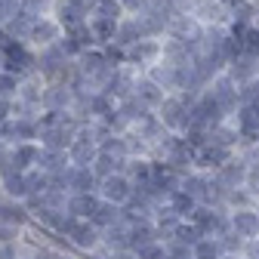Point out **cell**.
<instances>
[{
	"instance_id": "obj_35",
	"label": "cell",
	"mask_w": 259,
	"mask_h": 259,
	"mask_svg": "<svg viewBox=\"0 0 259 259\" xmlns=\"http://www.w3.org/2000/svg\"><path fill=\"white\" fill-rule=\"evenodd\" d=\"M126 170H130V176H133L136 182H142V179H148V176H151V167L145 164V160H133V164H130Z\"/></svg>"
},
{
	"instance_id": "obj_6",
	"label": "cell",
	"mask_w": 259,
	"mask_h": 259,
	"mask_svg": "<svg viewBox=\"0 0 259 259\" xmlns=\"http://www.w3.org/2000/svg\"><path fill=\"white\" fill-rule=\"evenodd\" d=\"M71 102H74V90L68 83L47 80L44 99H40V111H71Z\"/></svg>"
},
{
	"instance_id": "obj_2",
	"label": "cell",
	"mask_w": 259,
	"mask_h": 259,
	"mask_svg": "<svg viewBox=\"0 0 259 259\" xmlns=\"http://www.w3.org/2000/svg\"><path fill=\"white\" fill-rule=\"evenodd\" d=\"M204 93L210 96V99H213L222 111H235L238 102H241V90H238V83H235L229 74H216V77L207 83Z\"/></svg>"
},
{
	"instance_id": "obj_41",
	"label": "cell",
	"mask_w": 259,
	"mask_h": 259,
	"mask_svg": "<svg viewBox=\"0 0 259 259\" xmlns=\"http://www.w3.org/2000/svg\"><path fill=\"white\" fill-rule=\"evenodd\" d=\"M167 4L176 10V13H185V7H188V0H167Z\"/></svg>"
},
{
	"instance_id": "obj_31",
	"label": "cell",
	"mask_w": 259,
	"mask_h": 259,
	"mask_svg": "<svg viewBox=\"0 0 259 259\" xmlns=\"http://www.w3.org/2000/svg\"><path fill=\"white\" fill-rule=\"evenodd\" d=\"M136 259H167V250L154 241H148V244L136 247Z\"/></svg>"
},
{
	"instance_id": "obj_14",
	"label": "cell",
	"mask_w": 259,
	"mask_h": 259,
	"mask_svg": "<svg viewBox=\"0 0 259 259\" xmlns=\"http://www.w3.org/2000/svg\"><path fill=\"white\" fill-rule=\"evenodd\" d=\"M65 238H71V244H74V247H80V250H93L96 244H99V229H96L93 222L77 219V222H74V229L65 235Z\"/></svg>"
},
{
	"instance_id": "obj_38",
	"label": "cell",
	"mask_w": 259,
	"mask_h": 259,
	"mask_svg": "<svg viewBox=\"0 0 259 259\" xmlns=\"http://www.w3.org/2000/svg\"><path fill=\"white\" fill-rule=\"evenodd\" d=\"M0 259H19L16 241H0Z\"/></svg>"
},
{
	"instance_id": "obj_30",
	"label": "cell",
	"mask_w": 259,
	"mask_h": 259,
	"mask_svg": "<svg viewBox=\"0 0 259 259\" xmlns=\"http://www.w3.org/2000/svg\"><path fill=\"white\" fill-rule=\"evenodd\" d=\"M170 198H173V213L176 216H185V213H191L194 210V198H191V194L188 191H170Z\"/></svg>"
},
{
	"instance_id": "obj_42",
	"label": "cell",
	"mask_w": 259,
	"mask_h": 259,
	"mask_svg": "<svg viewBox=\"0 0 259 259\" xmlns=\"http://www.w3.org/2000/svg\"><path fill=\"white\" fill-rule=\"evenodd\" d=\"M250 253H253V259H259V244H253V250H250Z\"/></svg>"
},
{
	"instance_id": "obj_44",
	"label": "cell",
	"mask_w": 259,
	"mask_h": 259,
	"mask_svg": "<svg viewBox=\"0 0 259 259\" xmlns=\"http://www.w3.org/2000/svg\"><path fill=\"white\" fill-rule=\"evenodd\" d=\"M229 259H232V256H229Z\"/></svg>"
},
{
	"instance_id": "obj_21",
	"label": "cell",
	"mask_w": 259,
	"mask_h": 259,
	"mask_svg": "<svg viewBox=\"0 0 259 259\" xmlns=\"http://www.w3.org/2000/svg\"><path fill=\"white\" fill-rule=\"evenodd\" d=\"M244 179H247V167L244 164H238V160H225V164H219V185L238 188Z\"/></svg>"
},
{
	"instance_id": "obj_27",
	"label": "cell",
	"mask_w": 259,
	"mask_h": 259,
	"mask_svg": "<svg viewBox=\"0 0 259 259\" xmlns=\"http://www.w3.org/2000/svg\"><path fill=\"white\" fill-rule=\"evenodd\" d=\"M90 16H102V19H114V22H117V19L123 16V7L117 4V0H96Z\"/></svg>"
},
{
	"instance_id": "obj_11",
	"label": "cell",
	"mask_w": 259,
	"mask_h": 259,
	"mask_svg": "<svg viewBox=\"0 0 259 259\" xmlns=\"http://www.w3.org/2000/svg\"><path fill=\"white\" fill-rule=\"evenodd\" d=\"M96 185H99V179H96V173H93L90 167H74V164H68V170H65V188H68V194L96 191Z\"/></svg>"
},
{
	"instance_id": "obj_22",
	"label": "cell",
	"mask_w": 259,
	"mask_h": 259,
	"mask_svg": "<svg viewBox=\"0 0 259 259\" xmlns=\"http://www.w3.org/2000/svg\"><path fill=\"white\" fill-rule=\"evenodd\" d=\"M238 126H241V133L256 136V133H259V105H253V102H241Z\"/></svg>"
},
{
	"instance_id": "obj_39",
	"label": "cell",
	"mask_w": 259,
	"mask_h": 259,
	"mask_svg": "<svg viewBox=\"0 0 259 259\" xmlns=\"http://www.w3.org/2000/svg\"><path fill=\"white\" fill-rule=\"evenodd\" d=\"M222 238H225V241H222L219 247H225V250H235V247L241 244V235H238V232H235V235H222Z\"/></svg>"
},
{
	"instance_id": "obj_12",
	"label": "cell",
	"mask_w": 259,
	"mask_h": 259,
	"mask_svg": "<svg viewBox=\"0 0 259 259\" xmlns=\"http://www.w3.org/2000/svg\"><path fill=\"white\" fill-rule=\"evenodd\" d=\"M0 188H4V194L10 201H25L28 198V188H25V173L22 170H0Z\"/></svg>"
},
{
	"instance_id": "obj_9",
	"label": "cell",
	"mask_w": 259,
	"mask_h": 259,
	"mask_svg": "<svg viewBox=\"0 0 259 259\" xmlns=\"http://www.w3.org/2000/svg\"><path fill=\"white\" fill-rule=\"evenodd\" d=\"M99 182H102V198L111 201V204H126L130 194H133V182H130L120 170L105 176V179H99Z\"/></svg>"
},
{
	"instance_id": "obj_8",
	"label": "cell",
	"mask_w": 259,
	"mask_h": 259,
	"mask_svg": "<svg viewBox=\"0 0 259 259\" xmlns=\"http://www.w3.org/2000/svg\"><path fill=\"white\" fill-rule=\"evenodd\" d=\"M157 108H160L157 120L164 126H170V130H185L188 126V102L182 99V96H176V99H167L164 96V102H160Z\"/></svg>"
},
{
	"instance_id": "obj_17",
	"label": "cell",
	"mask_w": 259,
	"mask_h": 259,
	"mask_svg": "<svg viewBox=\"0 0 259 259\" xmlns=\"http://www.w3.org/2000/svg\"><path fill=\"white\" fill-rule=\"evenodd\" d=\"M90 222L96 225V229H108V225H114V222H120V204H111V201H99L93 207V213H90Z\"/></svg>"
},
{
	"instance_id": "obj_1",
	"label": "cell",
	"mask_w": 259,
	"mask_h": 259,
	"mask_svg": "<svg viewBox=\"0 0 259 259\" xmlns=\"http://www.w3.org/2000/svg\"><path fill=\"white\" fill-rule=\"evenodd\" d=\"M93 4L96 0H53L50 16L62 25V31H71V28H77V25H83L90 19Z\"/></svg>"
},
{
	"instance_id": "obj_23",
	"label": "cell",
	"mask_w": 259,
	"mask_h": 259,
	"mask_svg": "<svg viewBox=\"0 0 259 259\" xmlns=\"http://www.w3.org/2000/svg\"><path fill=\"white\" fill-rule=\"evenodd\" d=\"M120 164H123L120 157H114V154H108V151H99V154H96V160L90 164V170L96 173V179H105V176L117 173V170H120Z\"/></svg>"
},
{
	"instance_id": "obj_24",
	"label": "cell",
	"mask_w": 259,
	"mask_h": 259,
	"mask_svg": "<svg viewBox=\"0 0 259 259\" xmlns=\"http://www.w3.org/2000/svg\"><path fill=\"white\" fill-rule=\"evenodd\" d=\"M194 225L201 229V235L225 232V219H222L219 213H210V210H194Z\"/></svg>"
},
{
	"instance_id": "obj_43",
	"label": "cell",
	"mask_w": 259,
	"mask_h": 259,
	"mask_svg": "<svg viewBox=\"0 0 259 259\" xmlns=\"http://www.w3.org/2000/svg\"><path fill=\"white\" fill-rule=\"evenodd\" d=\"M256 4H259V0H256Z\"/></svg>"
},
{
	"instance_id": "obj_16",
	"label": "cell",
	"mask_w": 259,
	"mask_h": 259,
	"mask_svg": "<svg viewBox=\"0 0 259 259\" xmlns=\"http://www.w3.org/2000/svg\"><path fill=\"white\" fill-rule=\"evenodd\" d=\"M96 204H99V198H96L93 191H77V194H68L65 210H68L71 216H77V219H90V213H93Z\"/></svg>"
},
{
	"instance_id": "obj_19",
	"label": "cell",
	"mask_w": 259,
	"mask_h": 259,
	"mask_svg": "<svg viewBox=\"0 0 259 259\" xmlns=\"http://www.w3.org/2000/svg\"><path fill=\"white\" fill-rule=\"evenodd\" d=\"M28 219H31V216H28L25 204H19V201L0 204V222H4V225H16V229H25Z\"/></svg>"
},
{
	"instance_id": "obj_29",
	"label": "cell",
	"mask_w": 259,
	"mask_h": 259,
	"mask_svg": "<svg viewBox=\"0 0 259 259\" xmlns=\"http://www.w3.org/2000/svg\"><path fill=\"white\" fill-rule=\"evenodd\" d=\"M191 256L194 259H216L219 256V244L210 241V238H198V241L191 244Z\"/></svg>"
},
{
	"instance_id": "obj_3",
	"label": "cell",
	"mask_w": 259,
	"mask_h": 259,
	"mask_svg": "<svg viewBox=\"0 0 259 259\" xmlns=\"http://www.w3.org/2000/svg\"><path fill=\"white\" fill-rule=\"evenodd\" d=\"M59 37H62V25H59L50 13H44V16H37V19H34V25H31V31H28L25 44H28L31 50H40V47L56 44Z\"/></svg>"
},
{
	"instance_id": "obj_20",
	"label": "cell",
	"mask_w": 259,
	"mask_h": 259,
	"mask_svg": "<svg viewBox=\"0 0 259 259\" xmlns=\"http://www.w3.org/2000/svg\"><path fill=\"white\" fill-rule=\"evenodd\" d=\"M232 225H235V232H238L241 238H256V235H259V213H253V210H238V213L232 216Z\"/></svg>"
},
{
	"instance_id": "obj_13",
	"label": "cell",
	"mask_w": 259,
	"mask_h": 259,
	"mask_svg": "<svg viewBox=\"0 0 259 259\" xmlns=\"http://www.w3.org/2000/svg\"><path fill=\"white\" fill-rule=\"evenodd\" d=\"M164 93H167V90H164V87H157V83H154L151 77H142V80L136 77L133 96H136V99H139V102H142L145 108H157L160 102H164Z\"/></svg>"
},
{
	"instance_id": "obj_34",
	"label": "cell",
	"mask_w": 259,
	"mask_h": 259,
	"mask_svg": "<svg viewBox=\"0 0 259 259\" xmlns=\"http://www.w3.org/2000/svg\"><path fill=\"white\" fill-rule=\"evenodd\" d=\"M31 259H68L62 250H56V247H34L31 250Z\"/></svg>"
},
{
	"instance_id": "obj_18",
	"label": "cell",
	"mask_w": 259,
	"mask_h": 259,
	"mask_svg": "<svg viewBox=\"0 0 259 259\" xmlns=\"http://www.w3.org/2000/svg\"><path fill=\"white\" fill-rule=\"evenodd\" d=\"M87 25H90V34H93L96 47H105V44H111V40H114V28H117V22H114V19L90 16V19H87Z\"/></svg>"
},
{
	"instance_id": "obj_40",
	"label": "cell",
	"mask_w": 259,
	"mask_h": 259,
	"mask_svg": "<svg viewBox=\"0 0 259 259\" xmlns=\"http://www.w3.org/2000/svg\"><path fill=\"white\" fill-rule=\"evenodd\" d=\"M244 182H250V185H253V188L259 191V164H256V167H253V170L247 173V179H244Z\"/></svg>"
},
{
	"instance_id": "obj_32",
	"label": "cell",
	"mask_w": 259,
	"mask_h": 259,
	"mask_svg": "<svg viewBox=\"0 0 259 259\" xmlns=\"http://www.w3.org/2000/svg\"><path fill=\"white\" fill-rule=\"evenodd\" d=\"M16 87H19V77L0 68V96H4V99H13V96H16Z\"/></svg>"
},
{
	"instance_id": "obj_15",
	"label": "cell",
	"mask_w": 259,
	"mask_h": 259,
	"mask_svg": "<svg viewBox=\"0 0 259 259\" xmlns=\"http://www.w3.org/2000/svg\"><path fill=\"white\" fill-rule=\"evenodd\" d=\"M68 151H56V148H40V157H37V167L50 176H59L68 170Z\"/></svg>"
},
{
	"instance_id": "obj_28",
	"label": "cell",
	"mask_w": 259,
	"mask_h": 259,
	"mask_svg": "<svg viewBox=\"0 0 259 259\" xmlns=\"http://www.w3.org/2000/svg\"><path fill=\"white\" fill-rule=\"evenodd\" d=\"M198 160L204 167H219V164H225V160H229V151H225L222 145H207L201 154H198Z\"/></svg>"
},
{
	"instance_id": "obj_36",
	"label": "cell",
	"mask_w": 259,
	"mask_h": 259,
	"mask_svg": "<svg viewBox=\"0 0 259 259\" xmlns=\"http://www.w3.org/2000/svg\"><path fill=\"white\" fill-rule=\"evenodd\" d=\"M207 188V182L204 179H198V176H191V179H185L182 182V191H188L191 194V198H201V191Z\"/></svg>"
},
{
	"instance_id": "obj_25",
	"label": "cell",
	"mask_w": 259,
	"mask_h": 259,
	"mask_svg": "<svg viewBox=\"0 0 259 259\" xmlns=\"http://www.w3.org/2000/svg\"><path fill=\"white\" fill-rule=\"evenodd\" d=\"M25 188H28V194H44L50 188V173H44L40 167L25 170Z\"/></svg>"
},
{
	"instance_id": "obj_37",
	"label": "cell",
	"mask_w": 259,
	"mask_h": 259,
	"mask_svg": "<svg viewBox=\"0 0 259 259\" xmlns=\"http://www.w3.org/2000/svg\"><path fill=\"white\" fill-rule=\"evenodd\" d=\"M22 7H28V10H34L37 16H44V13H50L53 0H22Z\"/></svg>"
},
{
	"instance_id": "obj_10",
	"label": "cell",
	"mask_w": 259,
	"mask_h": 259,
	"mask_svg": "<svg viewBox=\"0 0 259 259\" xmlns=\"http://www.w3.org/2000/svg\"><path fill=\"white\" fill-rule=\"evenodd\" d=\"M37 157H40L37 139L10 145V167H13V170H22V173H25V170H31V167H37Z\"/></svg>"
},
{
	"instance_id": "obj_4",
	"label": "cell",
	"mask_w": 259,
	"mask_h": 259,
	"mask_svg": "<svg viewBox=\"0 0 259 259\" xmlns=\"http://www.w3.org/2000/svg\"><path fill=\"white\" fill-rule=\"evenodd\" d=\"M185 13L198 19L201 25H225L229 22V7L222 0H188Z\"/></svg>"
},
{
	"instance_id": "obj_5",
	"label": "cell",
	"mask_w": 259,
	"mask_h": 259,
	"mask_svg": "<svg viewBox=\"0 0 259 259\" xmlns=\"http://www.w3.org/2000/svg\"><path fill=\"white\" fill-rule=\"evenodd\" d=\"M160 59V40L157 37H142L136 44L123 47V62L133 65V68H139V65H154Z\"/></svg>"
},
{
	"instance_id": "obj_7",
	"label": "cell",
	"mask_w": 259,
	"mask_h": 259,
	"mask_svg": "<svg viewBox=\"0 0 259 259\" xmlns=\"http://www.w3.org/2000/svg\"><path fill=\"white\" fill-rule=\"evenodd\" d=\"M225 74H229L238 87H244V83H250V80H256L259 77V56H250V53H238L235 59H229V65H225Z\"/></svg>"
},
{
	"instance_id": "obj_33",
	"label": "cell",
	"mask_w": 259,
	"mask_h": 259,
	"mask_svg": "<svg viewBox=\"0 0 259 259\" xmlns=\"http://www.w3.org/2000/svg\"><path fill=\"white\" fill-rule=\"evenodd\" d=\"M198 238H201V229H198V225H176V241L194 244Z\"/></svg>"
},
{
	"instance_id": "obj_26",
	"label": "cell",
	"mask_w": 259,
	"mask_h": 259,
	"mask_svg": "<svg viewBox=\"0 0 259 259\" xmlns=\"http://www.w3.org/2000/svg\"><path fill=\"white\" fill-rule=\"evenodd\" d=\"M126 229H130V250H136V247L154 241V229H151V225H145L142 219L133 222V225H126Z\"/></svg>"
}]
</instances>
